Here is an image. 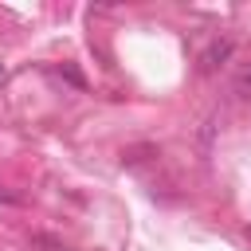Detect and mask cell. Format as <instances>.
Instances as JSON below:
<instances>
[{"label": "cell", "mask_w": 251, "mask_h": 251, "mask_svg": "<svg viewBox=\"0 0 251 251\" xmlns=\"http://www.w3.org/2000/svg\"><path fill=\"white\" fill-rule=\"evenodd\" d=\"M231 51H235V43H231V39H212V43L200 51V75H212V71H220V67L231 59Z\"/></svg>", "instance_id": "obj_1"}, {"label": "cell", "mask_w": 251, "mask_h": 251, "mask_svg": "<svg viewBox=\"0 0 251 251\" xmlns=\"http://www.w3.org/2000/svg\"><path fill=\"white\" fill-rule=\"evenodd\" d=\"M231 86H235V94H239L243 102H251V63H243V67L235 71V78H231Z\"/></svg>", "instance_id": "obj_2"}, {"label": "cell", "mask_w": 251, "mask_h": 251, "mask_svg": "<svg viewBox=\"0 0 251 251\" xmlns=\"http://www.w3.org/2000/svg\"><path fill=\"white\" fill-rule=\"evenodd\" d=\"M145 153H157V145H137V149H126V153H122V165H137V161H145Z\"/></svg>", "instance_id": "obj_3"}, {"label": "cell", "mask_w": 251, "mask_h": 251, "mask_svg": "<svg viewBox=\"0 0 251 251\" xmlns=\"http://www.w3.org/2000/svg\"><path fill=\"white\" fill-rule=\"evenodd\" d=\"M247 239H251V227H247Z\"/></svg>", "instance_id": "obj_4"}]
</instances>
